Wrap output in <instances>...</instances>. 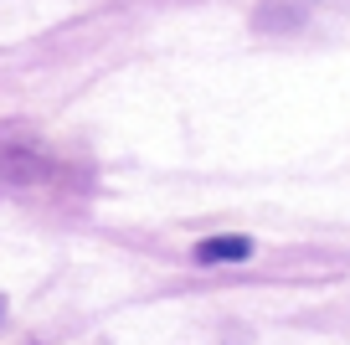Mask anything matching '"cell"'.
Listing matches in <instances>:
<instances>
[{"instance_id": "1", "label": "cell", "mask_w": 350, "mask_h": 345, "mask_svg": "<svg viewBox=\"0 0 350 345\" xmlns=\"http://www.w3.org/2000/svg\"><path fill=\"white\" fill-rule=\"evenodd\" d=\"M247 253H252L247 238H211V242L196 248V263H206V268H211V263H242Z\"/></svg>"}]
</instances>
